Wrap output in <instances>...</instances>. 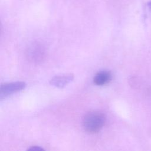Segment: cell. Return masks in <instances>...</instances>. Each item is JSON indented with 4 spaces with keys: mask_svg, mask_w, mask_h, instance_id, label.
Returning a JSON list of instances; mask_svg holds the SVG:
<instances>
[{
    "mask_svg": "<svg viewBox=\"0 0 151 151\" xmlns=\"http://www.w3.org/2000/svg\"><path fill=\"white\" fill-rule=\"evenodd\" d=\"M106 123L105 115L100 111H93L87 113L83 117V129L88 133L94 134L100 132Z\"/></svg>",
    "mask_w": 151,
    "mask_h": 151,
    "instance_id": "6da1fadb",
    "label": "cell"
},
{
    "mask_svg": "<svg viewBox=\"0 0 151 151\" xmlns=\"http://www.w3.org/2000/svg\"><path fill=\"white\" fill-rule=\"evenodd\" d=\"M27 57L31 62L39 63L44 60L47 55L45 47L41 42L35 41L30 44L27 48Z\"/></svg>",
    "mask_w": 151,
    "mask_h": 151,
    "instance_id": "7a4b0ae2",
    "label": "cell"
},
{
    "mask_svg": "<svg viewBox=\"0 0 151 151\" xmlns=\"http://www.w3.org/2000/svg\"><path fill=\"white\" fill-rule=\"evenodd\" d=\"M26 83L23 81H17L2 84L1 86V99H2L12 94L17 93L26 87Z\"/></svg>",
    "mask_w": 151,
    "mask_h": 151,
    "instance_id": "3957f363",
    "label": "cell"
},
{
    "mask_svg": "<svg viewBox=\"0 0 151 151\" xmlns=\"http://www.w3.org/2000/svg\"><path fill=\"white\" fill-rule=\"evenodd\" d=\"M73 78L74 76L71 74L57 76L54 77L50 80V84L55 87L61 88H63L64 86H67L70 81L73 80Z\"/></svg>",
    "mask_w": 151,
    "mask_h": 151,
    "instance_id": "277c9868",
    "label": "cell"
},
{
    "mask_svg": "<svg viewBox=\"0 0 151 151\" xmlns=\"http://www.w3.org/2000/svg\"><path fill=\"white\" fill-rule=\"evenodd\" d=\"M111 80V74L108 71L98 72L93 78V82L97 86H104L108 84Z\"/></svg>",
    "mask_w": 151,
    "mask_h": 151,
    "instance_id": "5b68a950",
    "label": "cell"
},
{
    "mask_svg": "<svg viewBox=\"0 0 151 151\" xmlns=\"http://www.w3.org/2000/svg\"><path fill=\"white\" fill-rule=\"evenodd\" d=\"M146 9L147 12L149 14V16L150 17V18L151 19V1H149L146 4Z\"/></svg>",
    "mask_w": 151,
    "mask_h": 151,
    "instance_id": "8992f818",
    "label": "cell"
},
{
    "mask_svg": "<svg viewBox=\"0 0 151 151\" xmlns=\"http://www.w3.org/2000/svg\"><path fill=\"white\" fill-rule=\"evenodd\" d=\"M28 150H44V149L42 147H40V146H31V147L28 149Z\"/></svg>",
    "mask_w": 151,
    "mask_h": 151,
    "instance_id": "52a82bcc",
    "label": "cell"
}]
</instances>
